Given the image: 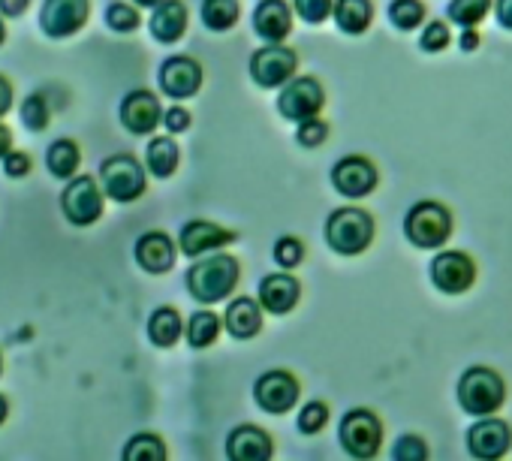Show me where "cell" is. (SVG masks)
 <instances>
[{
    "mask_svg": "<svg viewBox=\"0 0 512 461\" xmlns=\"http://www.w3.org/2000/svg\"><path fill=\"white\" fill-rule=\"evenodd\" d=\"M238 260L229 254H214L205 260H196L187 272V290L196 302L202 305H214L220 299H226L235 284H238Z\"/></svg>",
    "mask_w": 512,
    "mask_h": 461,
    "instance_id": "6da1fadb",
    "label": "cell"
},
{
    "mask_svg": "<svg viewBox=\"0 0 512 461\" xmlns=\"http://www.w3.org/2000/svg\"><path fill=\"white\" fill-rule=\"evenodd\" d=\"M326 242L341 257H356L374 242V217L362 208H338L326 220Z\"/></svg>",
    "mask_w": 512,
    "mask_h": 461,
    "instance_id": "7a4b0ae2",
    "label": "cell"
},
{
    "mask_svg": "<svg viewBox=\"0 0 512 461\" xmlns=\"http://www.w3.org/2000/svg\"><path fill=\"white\" fill-rule=\"evenodd\" d=\"M503 398H506V386H503L497 371L476 365V368H467L461 374V383H458V404H461V410L485 419V416H491L494 410L503 407Z\"/></svg>",
    "mask_w": 512,
    "mask_h": 461,
    "instance_id": "3957f363",
    "label": "cell"
},
{
    "mask_svg": "<svg viewBox=\"0 0 512 461\" xmlns=\"http://www.w3.org/2000/svg\"><path fill=\"white\" fill-rule=\"evenodd\" d=\"M452 233V214L440 205V202H431V199H422L416 202L407 217H404V236L416 245V248H425V251H434L440 245H446Z\"/></svg>",
    "mask_w": 512,
    "mask_h": 461,
    "instance_id": "277c9868",
    "label": "cell"
},
{
    "mask_svg": "<svg viewBox=\"0 0 512 461\" xmlns=\"http://www.w3.org/2000/svg\"><path fill=\"white\" fill-rule=\"evenodd\" d=\"M100 181L106 196H112L115 202H133L145 193V169L133 154H115L103 160Z\"/></svg>",
    "mask_w": 512,
    "mask_h": 461,
    "instance_id": "5b68a950",
    "label": "cell"
},
{
    "mask_svg": "<svg viewBox=\"0 0 512 461\" xmlns=\"http://www.w3.org/2000/svg\"><path fill=\"white\" fill-rule=\"evenodd\" d=\"M338 437H341V446L353 455V458H374L380 452V443H383V425L380 419L371 413V410H350L344 419H341V428H338Z\"/></svg>",
    "mask_w": 512,
    "mask_h": 461,
    "instance_id": "8992f818",
    "label": "cell"
},
{
    "mask_svg": "<svg viewBox=\"0 0 512 461\" xmlns=\"http://www.w3.org/2000/svg\"><path fill=\"white\" fill-rule=\"evenodd\" d=\"M326 103V94H323V85L314 79V76H299L293 79L290 85H284L281 97H278V109L287 121H314L320 115Z\"/></svg>",
    "mask_w": 512,
    "mask_h": 461,
    "instance_id": "52a82bcc",
    "label": "cell"
},
{
    "mask_svg": "<svg viewBox=\"0 0 512 461\" xmlns=\"http://www.w3.org/2000/svg\"><path fill=\"white\" fill-rule=\"evenodd\" d=\"M91 0H46L40 13V28L52 40H67L88 25Z\"/></svg>",
    "mask_w": 512,
    "mask_h": 461,
    "instance_id": "ba28073f",
    "label": "cell"
},
{
    "mask_svg": "<svg viewBox=\"0 0 512 461\" xmlns=\"http://www.w3.org/2000/svg\"><path fill=\"white\" fill-rule=\"evenodd\" d=\"M296 52L287 46H266L250 58V79L260 88H281L293 82L296 73Z\"/></svg>",
    "mask_w": 512,
    "mask_h": 461,
    "instance_id": "9c48e42d",
    "label": "cell"
},
{
    "mask_svg": "<svg viewBox=\"0 0 512 461\" xmlns=\"http://www.w3.org/2000/svg\"><path fill=\"white\" fill-rule=\"evenodd\" d=\"M61 208H64V214H67V220L76 223V226H91V223H97L100 214H103V193H100L97 181H94L91 175L73 178V181L64 187Z\"/></svg>",
    "mask_w": 512,
    "mask_h": 461,
    "instance_id": "30bf717a",
    "label": "cell"
},
{
    "mask_svg": "<svg viewBox=\"0 0 512 461\" xmlns=\"http://www.w3.org/2000/svg\"><path fill=\"white\" fill-rule=\"evenodd\" d=\"M473 278H476V266L461 251H443L431 263V281L440 293H449V296L467 293Z\"/></svg>",
    "mask_w": 512,
    "mask_h": 461,
    "instance_id": "8fae6325",
    "label": "cell"
},
{
    "mask_svg": "<svg viewBox=\"0 0 512 461\" xmlns=\"http://www.w3.org/2000/svg\"><path fill=\"white\" fill-rule=\"evenodd\" d=\"M253 398L266 413H287L299 401V380L290 371H266L253 386Z\"/></svg>",
    "mask_w": 512,
    "mask_h": 461,
    "instance_id": "7c38bea8",
    "label": "cell"
},
{
    "mask_svg": "<svg viewBox=\"0 0 512 461\" xmlns=\"http://www.w3.org/2000/svg\"><path fill=\"white\" fill-rule=\"evenodd\" d=\"M509 443H512V431L503 419L485 416L476 425H470V431H467V449L479 461H500L506 455Z\"/></svg>",
    "mask_w": 512,
    "mask_h": 461,
    "instance_id": "4fadbf2b",
    "label": "cell"
},
{
    "mask_svg": "<svg viewBox=\"0 0 512 461\" xmlns=\"http://www.w3.org/2000/svg\"><path fill=\"white\" fill-rule=\"evenodd\" d=\"M332 184L338 193L350 196V199H362L377 187V169L368 157H344L335 163L332 169Z\"/></svg>",
    "mask_w": 512,
    "mask_h": 461,
    "instance_id": "5bb4252c",
    "label": "cell"
},
{
    "mask_svg": "<svg viewBox=\"0 0 512 461\" xmlns=\"http://www.w3.org/2000/svg\"><path fill=\"white\" fill-rule=\"evenodd\" d=\"M202 85V67L199 61L187 58V55H172L163 61L160 67V88L175 97V100H187L199 91Z\"/></svg>",
    "mask_w": 512,
    "mask_h": 461,
    "instance_id": "9a60e30c",
    "label": "cell"
},
{
    "mask_svg": "<svg viewBox=\"0 0 512 461\" xmlns=\"http://www.w3.org/2000/svg\"><path fill=\"white\" fill-rule=\"evenodd\" d=\"M163 115L166 112L160 109V100L151 91H130L121 103V124L136 136L154 133Z\"/></svg>",
    "mask_w": 512,
    "mask_h": 461,
    "instance_id": "2e32d148",
    "label": "cell"
},
{
    "mask_svg": "<svg viewBox=\"0 0 512 461\" xmlns=\"http://www.w3.org/2000/svg\"><path fill=\"white\" fill-rule=\"evenodd\" d=\"M253 31L260 34L269 46H281L293 31V16L284 0H260L253 10Z\"/></svg>",
    "mask_w": 512,
    "mask_h": 461,
    "instance_id": "e0dca14e",
    "label": "cell"
},
{
    "mask_svg": "<svg viewBox=\"0 0 512 461\" xmlns=\"http://www.w3.org/2000/svg\"><path fill=\"white\" fill-rule=\"evenodd\" d=\"M226 458L229 461H269L272 437L256 425H238L226 437Z\"/></svg>",
    "mask_w": 512,
    "mask_h": 461,
    "instance_id": "ac0fdd59",
    "label": "cell"
},
{
    "mask_svg": "<svg viewBox=\"0 0 512 461\" xmlns=\"http://www.w3.org/2000/svg\"><path fill=\"white\" fill-rule=\"evenodd\" d=\"M229 242H235V236L229 233V229H223V226H217L211 220H190L181 229V251L187 257H202V254H208L214 248H223Z\"/></svg>",
    "mask_w": 512,
    "mask_h": 461,
    "instance_id": "d6986e66",
    "label": "cell"
},
{
    "mask_svg": "<svg viewBox=\"0 0 512 461\" xmlns=\"http://www.w3.org/2000/svg\"><path fill=\"white\" fill-rule=\"evenodd\" d=\"M136 260L145 272L163 275L175 266V245L166 233H145L136 242Z\"/></svg>",
    "mask_w": 512,
    "mask_h": 461,
    "instance_id": "ffe728a7",
    "label": "cell"
},
{
    "mask_svg": "<svg viewBox=\"0 0 512 461\" xmlns=\"http://www.w3.org/2000/svg\"><path fill=\"white\" fill-rule=\"evenodd\" d=\"M302 296V287L290 275H266L260 284V305L272 314H287L296 308Z\"/></svg>",
    "mask_w": 512,
    "mask_h": 461,
    "instance_id": "44dd1931",
    "label": "cell"
},
{
    "mask_svg": "<svg viewBox=\"0 0 512 461\" xmlns=\"http://www.w3.org/2000/svg\"><path fill=\"white\" fill-rule=\"evenodd\" d=\"M187 31V7L181 0H166L151 16V37L157 43H175Z\"/></svg>",
    "mask_w": 512,
    "mask_h": 461,
    "instance_id": "7402d4cb",
    "label": "cell"
},
{
    "mask_svg": "<svg viewBox=\"0 0 512 461\" xmlns=\"http://www.w3.org/2000/svg\"><path fill=\"white\" fill-rule=\"evenodd\" d=\"M260 308L263 305H256L247 296L235 299L226 308V329H229V335L238 338V341H247V338H253L256 332H260L263 329V311Z\"/></svg>",
    "mask_w": 512,
    "mask_h": 461,
    "instance_id": "603a6c76",
    "label": "cell"
},
{
    "mask_svg": "<svg viewBox=\"0 0 512 461\" xmlns=\"http://www.w3.org/2000/svg\"><path fill=\"white\" fill-rule=\"evenodd\" d=\"M371 19H374L371 0H338V4H335V22L350 37L365 34L371 28Z\"/></svg>",
    "mask_w": 512,
    "mask_h": 461,
    "instance_id": "cb8c5ba5",
    "label": "cell"
},
{
    "mask_svg": "<svg viewBox=\"0 0 512 461\" xmlns=\"http://www.w3.org/2000/svg\"><path fill=\"white\" fill-rule=\"evenodd\" d=\"M46 163H49V172L55 178H73L79 163H82V154H79V145L73 139H58L49 145L46 151Z\"/></svg>",
    "mask_w": 512,
    "mask_h": 461,
    "instance_id": "d4e9b609",
    "label": "cell"
},
{
    "mask_svg": "<svg viewBox=\"0 0 512 461\" xmlns=\"http://www.w3.org/2000/svg\"><path fill=\"white\" fill-rule=\"evenodd\" d=\"M148 338L157 347H172L181 338V317L175 308H157L148 320Z\"/></svg>",
    "mask_w": 512,
    "mask_h": 461,
    "instance_id": "484cf974",
    "label": "cell"
},
{
    "mask_svg": "<svg viewBox=\"0 0 512 461\" xmlns=\"http://www.w3.org/2000/svg\"><path fill=\"white\" fill-rule=\"evenodd\" d=\"M148 169L157 178H169L178 169V145L169 136L151 139L148 142Z\"/></svg>",
    "mask_w": 512,
    "mask_h": 461,
    "instance_id": "4316f807",
    "label": "cell"
},
{
    "mask_svg": "<svg viewBox=\"0 0 512 461\" xmlns=\"http://www.w3.org/2000/svg\"><path fill=\"white\" fill-rule=\"evenodd\" d=\"M202 22L208 31H229L238 22V0H202Z\"/></svg>",
    "mask_w": 512,
    "mask_h": 461,
    "instance_id": "83f0119b",
    "label": "cell"
},
{
    "mask_svg": "<svg viewBox=\"0 0 512 461\" xmlns=\"http://www.w3.org/2000/svg\"><path fill=\"white\" fill-rule=\"evenodd\" d=\"M121 461H166V443L157 434H136L124 446Z\"/></svg>",
    "mask_w": 512,
    "mask_h": 461,
    "instance_id": "f1b7e54d",
    "label": "cell"
},
{
    "mask_svg": "<svg viewBox=\"0 0 512 461\" xmlns=\"http://www.w3.org/2000/svg\"><path fill=\"white\" fill-rule=\"evenodd\" d=\"M220 335V320L211 314V311H196L190 317V326H187V341L190 347L202 350V347H211Z\"/></svg>",
    "mask_w": 512,
    "mask_h": 461,
    "instance_id": "f546056e",
    "label": "cell"
},
{
    "mask_svg": "<svg viewBox=\"0 0 512 461\" xmlns=\"http://www.w3.org/2000/svg\"><path fill=\"white\" fill-rule=\"evenodd\" d=\"M488 10H491V0H452L449 19L467 31V28H476L488 16Z\"/></svg>",
    "mask_w": 512,
    "mask_h": 461,
    "instance_id": "4dcf8cb0",
    "label": "cell"
},
{
    "mask_svg": "<svg viewBox=\"0 0 512 461\" xmlns=\"http://www.w3.org/2000/svg\"><path fill=\"white\" fill-rule=\"evenodd\" d=\"M422 19H425V7L419 4V0H392L389 22L398 31H413V28L422 25Z\"/></svg>",
    "mask_w": 512,
    "mask_h": 461,
    "instance_id": "1f68e13d",
    "label": "cell"
},
{
    "mask_svg": "<svg viewBox=\"0 0 512 461\" xmlns=\"http://www.w3.org/2000/svg\"><path fill=\"white\" fill-rule=\"evenodd\" d=\"M22 124L34 133H43L49 127V106H46V97L40 94H31L25 103H22Z\"/></svg>",
    "mask_w": 512,
    "mask_h": 461,
    "instance_id": "d6a6232c",
    "label": "cell"
},
{
    "mask_svg": "<svg viewBox=\"0 0 512 461\" xmlns=\"http://www.w3.org/2000/svg\"><path fill=\"white\" fill-rule=\"evenodd\" d=\"M106 25L112 31H118V34H133L142 25V19H139L136 7H130V4H112L106 10Z\"/></svg>",
    "mask_w": 512,
    "mask_h": 461,
    "instance_id": "836d02e7",
    "label": "cell"
},
{
    "mask_svg": "<svg viewBox=\"0 0 512 461\" xmlns=\"http://www.w3.org/2000/svg\"><path fill=\"white\" fill-rule=\"evenodd\" d=\"M392 458L395 461H428V443L419 434H404L392 446Z\"/></svg>",
    "mask_w": 512,
    "mask_h": 461,
    "instance_id": "e575fe53",
    "label": "cell"
},
{
    "mask_svg": "<svg viewBox=\"0 0 512 461\" xmlns=\"http://www.w3.org/2000/svg\"><path fill=\"white\" fill-rule=\"evenodd\" d=\"M326 422H329V407L323 401H311L299 413V431L302 434H317Z\"/></svg>",
    "mask_w": 512,
    "mask_h": 461,
    "instance_id": "d590c367",
    "label": "cell"
},
{
    "mask_svg": "<svg viewBox=\"0 0 512 461\" xmlns=\"http://www.w3.org/2000/svg\"><path fill=\"white\" fill-rule=\"evenodd\" d=\"M275 260H278L284 269H296V266L305 260V245H302L299 239H293V236H284V239H278V245H275Z\"/></svg>",
    "mask_w": 512,
    "mask_h": 461,
    "instance_id": "8d00e7d4",
    "label": "cell"
},
{
    "mask_svg": "<svg viewBox=\"0 0 512 461\" xmlns=\"http://www.w3.org/2000/svg\"><path fill=\"white\" fill-rule=\"evenodd\" d=\"M296 13L305 22L320 25L329 19V13H335V0H296Z\"/></svg>",
    "mask_w": 512,
    "mask_h": 461,
    "instance_id": "74e56055",
    "label": "cell"
},
{
    "mask_svg": "<svg viewBox=\"0 0 512 461\" xmlns=\"http://www.w3.org/2000/svg\"><path fill=\"white\" fill-rule=\"evenodd\" d=\"M419 46H422L425 52H443V49L449 46V28H446L443 22H431V25L422 31Z\"/></svg>",
    "mask_w": 512,
    "mask_h": 461,
    "instance_id": "f35d334b",
    "label": "cell"
},
{
    "mask_svg": "<svg viewBox=\"0 0 512 461\" xmlns=\"http://www.w3.org/2000/svg\"><path fill=\"white\" fill-rule=\"evenodd\" d=\"M326 136H329V124L320 121V118H314V121L299 124V136H296V139H299L305 148H317V145L326 142Z\"/></svg>",
    "mask_w": 512,
    "mask_h": 461,
    "instance_id": "ab89813d",
    "label": "cell"
},
{
    "mask_svg": "<svg viewBox=\"0 0 512 461\" xmlns=\"http://www.w3.org/2000/svg\"><path fill=\"white\" fill-rule=\"evenodd\" d=\"M31 157L25 154V151H10L7 157H4V172L10 175V178H25L28 172H31Z\"/></svg>",
    "mask_w": 512,
    "mask_h": 461,
    "instance_id": "60d3db41",
    "label": "cell"
},
{
    "mask_svg": "<svg viewBox=\"0 0 512 461\" xmlns=\"http://www.w3.org/2000/svg\"><path fill=\"white\" fill-rule=\"evenodd\" d=\"M163 124H166L169 133H184V130L190 127V112L181 109V106H175V109H169V112L163 115Z\"/></svg>",
    "mask_w": 512,
    "mask_h": 461,
    "instance_id": "b9f144b4",
    "label": "cell"
},
{
    "mask_svg": "<svg viewBox=\"0 0 512 461\" xmlns=\"http://www.w3.org/2000/svg\"><path fill=\"white\" fill-rule=\"evenodd\" d=\"M28 7H31V0H0V13L10 16V19L25 16V13H28Z\"/></svg>",
    "mask_w": 512,
    "mask_h": 461,
    "instance_id": "7bdbcfd3",
    "label": "cell"
},
{
    "mask_svg": "<svg viewBox=\"0 0 512 461\" xmlns=\"http://www.w3.org/2000/svg\"><path fill=\"white\" fill-rule=\"evenodd\" d=\"M10 109H13V85L7 76H0V118H4Z\"/></svg>",
    "mask_w": 512,
    "mask_h": 461,
    "instance_id": "ee69618b",
    "label": "cell"
},
{
    "mask_svg": "<svg viewBox=\"0 0 512 461\" xmlns=\"http://www.w3.org/2000/svg\"><path fill=\"white\" fill-rule=\"evenodd\" d=\"M497 19L503 28L512 31V0H497Z\"/></svg>",
    "mask_w": 512,
    "mask_h": 461,
    "instance_id": "f6af8a7d",
    "label": "cell"
},
{
    "mask_svg": "<svg viewBox=\"0 0 512 461\" xmlns=\"http://www.w3.org/2000/svg\"><path fill=\"white\" fill-rule=\"evenodd\" d=\"M10 151H13V133H10V127L0 124V157H7Z\"/></svg>",
    "mask_w": 512,
    "mask_h": 461,
    "instance_id": "bcb514c9",
    "label": "cell"
},
{
    "mask_svg": "<svg viewBox=\"0 0 512 461\" xmlns=\"http://www.w3.org/2000/svg\"><path fill=\"white\" fill-rule=\"evenodd\" d=\"M476 46H479V34H476L473 28H467V31L461 34V49H464V52H473Z\"/></svg>",
    "mask_w": 512,
    "mask_h": 461,
    "instance_id": "7dc6e473",
    "label": "cell"
},
{
    "mask_svg": "<svg viewBox=\"0 0 512 461\" xmlns=\"http://www.w3.org/2000/svg\"><path fill=\"white\" fill-rule=\"evenodd\" d=\"M7 416H10V404H7V398H4V395H0V425L7 422Z\"/></svg>",
    "mask_w": 512,
    "mask_h": 461,
    "instance_id": "c3c4849f",
    "label": "cell"
},
{
    "mask_svg": "<svg viewBox=\"0 0 512 461\" xmlns=\"http://www.w3.org/2000/svg\"><path fill=\"white\" fill-rule=\"evenodd\" d=\"M160 4H166V0H136V7H145V10H157Z\"/></svg>",
    "mask_w": 512,
    "mask_h": 461,
    "instance_id": "681fc988",
    "label": "cell"
},
{
    "mask_svg": "<svg viewBox=\"0 0 512 461\" xmlns=\"http://www.w3.org/2000/svg\"><path fill=\"white\" fill-rule=\"evenodd\" d=\"M4 40H7V25H4V19H0V46H4Z\"/></svg>",
    "mask_w": 512,
    "mask_h": 461,
    "instance_id": "f907efd6",
    "label": "cell"
},
{
    "mask_svg": "<svg viewBox=\"0 0 512 461\" xmlns=\"http://www.w3.org/2000/svg\"><path fill=\"white\" fill-rule=\"evenodd\" d=\"M0 371H4V362H0Z\"/></svg>",
    "mask_w": 512,
    "mask_h": 461,
    "instance_id": "816d5d0a",
    "label": "cell"
}]
</instances>
